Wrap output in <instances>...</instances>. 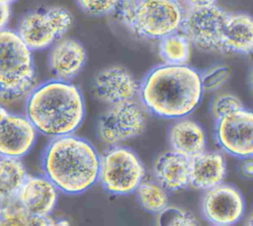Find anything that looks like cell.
Returning a JSON list of instances; mask_svg holds the SVG:
<instances>
[{
  "mask_svg": "<svg viewBox=\"0 0 253 226\" xmlns=\"http://www.w3.org/2000/svg\"><path fill=\"white\" fill-rule=\"evenodd\" d=\"M25 109L38 132L51 138L73 134L85 115L81 91L70 81L57 78L35 87L27 97Z\"/></svg>",
  "mask_w": 253,
  "mask_h": 226,
  "instance_id": "2",
  "label": "cell"
},
{
  "mask_svg": "<svg viewBox=\"0 0 253 226\" xmlns=\"http://www.w3.org/2000/svg\"><path fill=\"white\" fill-rule=\"evenodd\" d=\"M146 126L145 113L134 100L112 105L97 121V136L108 146H116L140 135Z\"/></svg>",
  "mask_w": 253,
  "mask_h": 226,
  "instance_id": "8",
  "label": "cell"
},
{
  "mask_svg": "<svg viewBox=\"0 0 253 226\" xmlns=\"http://www.w3.org/2000/svg\"><path fill=\"white\" fill-rule=\"evenodd\" d=\"M27 176L21 159L0 156V201L15 199Z\"/></svg>",
  "mask_w": 253,
  "mask_h": 226,
  "instance_id": "20",
  "label": "cell"
},
{
  "mask_svg": "<svg viewBox=\"0 0 253 226\" xmlns=\"http://www.w3.org/2000/svg\"><path fill=\"white\" fill-rule=\"evenodd\" d=\"M8 111L0 104V124L5 119V117L8 115Z\"/></svg>",
  "mask_w": 253,
  "mask_h": 226,
  "instance_id": "31",
  "label": "cell"
},
{
  "mask_svg": "<svg viewBox=\"0 0 253 226\" xmlns=\"http://www.w3.org/2000/svg\"><path fill=\"white\" fill-rule=\"evenodd\" d=\"M43 175L67 194H79L97 181L100 156L86 139L74 134L53 137L42 158Z\"/></svg>",
  "mask_w": 253,
  "mask_h": 226,
  "instance_id": "3",
  "label": "cell"
},
{
  "mask_svg": "<svg viewBox=\"0 0 253 226\" xmlns=\"http://www.w3.org/2000/svg\"><path fill=\"white\" fill-rule=\"evenodd\" d=\"M159 55L166 64H187L190 59L191 42L181 32H176L159 39Z\"/></svg>",
  "mask_w": 253,
  "mask_h": 226,
  "instance_id": "21",
  "label": "cell"
},
{
  "mask_svg": "<svg viewBox=\"0 0 253 226\" xmlns=\"http://www.w3.org/2000/svg\"><path fill=\"white\" fill-rule=\"evenodd\" d=\"M244 224H245V225L253 226V213H252V214H250V215L246 218V220H245Z\"/></svg>",
  "mask_w": 253,
  "mask_h": 226,
  "instance_id": "32",
  "label": "cell"
},
{
  "mask_svg": "<svg viewBox=\"0 0 253 226\" xmlns=\"http://www.w3.org/2000/svg\"><path fill=\"white\" fill-rule=\"evenodd\" d=\"M230 68L226 65H213L200 72L204 92H213L221 88L230 78Z\"/></svg>",
  "mask_w": 253,
  "mask_h": 226,
  "instance_id": "24",
  "label": "cell"
},
{
  "mask_svg": "<svg viewBox=\"0 0 253 226\" xmlns=\"http://www.w3.org/2000/svg\"><path fill=\"white\" fill-rule=\"evenodd\" d=\"M38 130L27 115L8 113L0 124V156L21 159L36 143Z\"/></svg>",
  "mask_w": 253,
  "mask_h": 226,
  "instance_id": "13",
  "label": "cell"
},
{
  "mask_svg": "<svg viewBox=\"0 0 253 226\" xmlns=\"http://www.w3.org/2000/svg\"><path fill=\"white\" fill-rule=\"evenodd\" d=\"M58 191L46 176L28 175L16 199L30 215L47 216L56 206Z\"/></svg>",
  "mask_w": 253,
  "mask_h": 226,
  "instance_id": "14",
  "label": "cell"
},
{
  "mask_svg": "<svg viewBox=\"0 0 253 226\" xmlns=\"http://www.w3.org/2000/svg\"><path fill=\"white\" fill-rule=\"evenodd\" d=\"M153 174L167 190L175 191L190 186V159L172 150L161 154L153 166Z\"/></svg>",
  "mask_w": 253,
  "mask_h": 226,
  "instance_id": "19",
  "label": "cell"
},
{
  "mask_svg": "<svg viewBox=\"0 0 253 226\" xmlns=\"http://www.w3.org/2000/svg\"><path fill=\"white\" fill-rule=\"evenodd\" d=\"M143 178V164L131 149L120 145L111 146L100 156L98 181L107 192L114 195L135 192Z\"/></svg>",
  "mask_w": 253,
  "mask_h": 226,
  "instance_id": "6",
  "label": "cell"
},
{
  "mask_svg": "<svg viewBox=\"0 0 253 226\" xmlns=\"http://www.w3.org/2000/svg\"><path fill=\"white\" fill-rule=\"evenodd\" d=\"M0 1L5 2V3H8V4H12V3H14V2L17 1V0H0Z\"/></svg>",
  "mask_w": 253,
  "mask_h": 226,
  "instance_id": "34",
  "label": "cell"
},
{
  "mask_svg": "<svg viewBox=\"0 0 253 226\" xmlns=\"http://www.w3.org/2000/svg\"><path fill=\"white\" fill-rule=\"evenodd\" d=\"M218 146L239 159L253 157V111L242 108L215 120Z\"/></svg>",
  "mask_w": 253,
  "mask_h": 226,
  "instance_id": "10",
  "label": "cell"
},
{
  "mask_svg": "<svg viewBox=\"0 0 253 226\" xmlns=\"http://www.w3.org/2000/svg\"><path fill=\"white\" fill-rule=\"evenodd\" d=\"M201 210L203 217L212 225H233L245 212V200L237 188L222 183L205 191Z\"/></svg>",
  "mask_w": 253,
  "mask_h": 226,
  "instance_id": "11",
  "label": "cell"
},
{
  "mask_svg": "<svg viewBox=\"0 0 253 226\" xmlns=\"http://www.w3.org/2000/svg\"><path fill=\"white\" fill-rule=\"evenodd\" d=\"M71 13L59 6L33 10L20 19L17 33L32 50L50 47L70 29Z\"/></svg>",
  "mask_w": 253,
  "mask_h": 226,
  "instance_id": "7",
  "label": "cell"
},
{
  "mask_svg": "<svg viewBox=\"0 0 253 226\" xmlns=\"http://www.w3.org/2000/svg\"><path fill=\"white\" fill-rule=\"evenodd\" d=\"M140 84L125 67L110 66L99 71L92 82L94 96L102 103L112 106L134 100Z\"/></svg>",
  "mask_w": 253,
  "mask_h": 226,
  "instance_id": "12",
  "label": "cell"
},
{
  "mask_svg": "<svg viewBox=\"0 0 253 226\" xmlns=\"http://www.w3.org/2000/svg\"><path fill=\"white\" fill-rule=\"evenodd\" d=\"M226 162L217 151H204L190 159V186L207 190L223 183Z\"/></svg>",
  "mask_w": 253,
  "mask_h": 226,
  "instance_id": "17",
  "label": "cell"
},
{
  "mask_svg": "<svg viewBox=\"0 0 253 226\" xmlns=\"http://www.w3.org/2000/svg\"><path fill=\"white\" fill-rule=\"evenodd\" d=\"M11 4L0 1V31L6 29L11 18Z\"/></svg>",
  "mask_w": 253,
  "mask_h": 226,
  "instance_id": "28",
  "label": "cell"
},
{
  "mask_svg": "<svg viewBox=\"0 0 253 226\" xmlns=\"http://www.w3.org/2000/svg\"><path fill=\"white\" fill-rule=\"evenodd\" d=\"M86 56L85 46L78 39L59 38L50 46L48 66L57 79L70 81L83 69Z\"/></svg>",
  "mask_w": 253,
  "mask_h": 226,
  "instance_id": "15",
  "label": "cell"
},
{
  "mask_svg": "<svg viewBox=\"0 0 253 226\" xmlns=\"http://www.w3.org/2000/svg\"><path fill=\"white\" fill-rule=\"evenodd\" d=\"M228 12L216 4L189 7L185 11L180 31L198 48L221 51V43Z\"/></svg>",
  "mask_w": 253,
  "mask_h": 226,
  "instance_id": "9",
  "label": "cell"
},
{
  "mask_svg": "<svg viewBox=\"0 0 253 226\" xmlns=\"http://www.w3.org/2000/svg\"><path fill=\"white\" fill-rule=\"evenodd\" d=\"M117 12L131 33L147 39L179 32L185 14L177 0H121Z\"/></svg>",
  "mask_w": 253,
  "mask_h": 226,
  "instance_id": "4",
  "label": "cell"
},
{
  "mask_svg": "<svg viewBox=\"0 0 253 226\" xmlns=\"http://www.w3.org/2000/svg\"><path fill=\"white\" fill-rule=\"evenodd\" d=\"M135 193L140 206L147 212L158 214L168 206L167 189L158 182L142 181Z\"/></svg>",
  "mask_w": 253,
  "mask_h": 226,
  "instance_id": "22",
  "label": "cell"
},
{
  "mask_svg": "<svg viewBox=\"0 0 253 226\" xmlns=\"http://www.w3.org/2000/svg\"><path fill=\"white\" fill-rule=\"evenodd\" d=\"M32 49L15 31H0V102L12 103L28 95L36 81Z\"/></svg>",
  "mask_w": 253,
  "mask_h": 226,
  "instance_id": "5",
  "label": "cell"
},
{
  "mask_svg": "<svg viewBox=\"0 0 253 226\" xmlns=\"http://www.w3.org/2000/svg\"><path fill=\"white\" fill-rule=\"evenodd\" d=\"M238 169L244 178L253 179V157L241 159V163Z\"/></svg>",
  "mask_w": 253,
  "mask_h": 226,
  "instance_id": "29",
  "label": "cell"
},
{
  "mask_svg": "<svg viewBox=\"0 0 253 226\" xmlns=\"http://www.w3.org/2000/svg\"><path fill=\"white\" fill-rule=\"evenodd\" d=\"M244 108L241 100L233 94L225 93L215 96L211 103V113L216 120L226 114Z\"/></svg>",
  "mask_w": 253,
  "mask_h": 226,
  "instance_id": "25",
  "label": "cell"
},
{
  "mask_svg": "<svg viewBox=\"0 0 253 226\" xmlns=\"http://www.w3.org/2000/svg\"><path fill=\"white\" fill-rule=\"evenodd\" d=\"M203 88L200 72L188 64H160L153 67L139 86L144 109L163 118H181L199 106Z\"/></svg>",
  "mask_w": 253,
  "mask_h": 226,
  "instance_id": "1",
  "label": "cell"
},
{
  "mask_svg": "<svg viewBox=\"0 0 253 226\" xmlns=\"http://www.w3.org/2000/svg\"><path fill=\"white\" fill-rule=\"evenodd\" d=\"M170 149L191 159L206 151L207 135L204 128L188 117L177 118L168 129Z\"/></svg>",
  "mask_w": 253,
  "mask_h": 226,
  "instance_id": "16",
  "label": "cell"
},
{
  "mask_svg": "<svg viewBox=\"0 0 253 226\" xmlns=\"http://www.w3.org/2000/svg\"><path fill=\"white\" fill-rule=\"evenodd\" d=\"M157 224L170 226H192L198 225L196 217L181 208L167 206L164 210L158 213Z\"/></svg>",
  "mask_w": 253,
  "mask_h": 226,
  "instance_id": "26",
  "label": "cell"
},
{
  "mask_svg": "<svg viewBox=\"0 0 253 226\" xmlns=\"http://www.w3.org/2000/svg\"><path fill=\"white\" fill-rule=\"evenodd\" d=\"M221 52L253 54V17L245 12H228Z\"/></svg>",
  "mask_w": 253,
  "mask_h": 226,
  "instance_id": "18",
  "label": "cell"
},
{
  "mask_svg": "<svg viewBox=\"0 0 253 226\" xmlns=\"http://www.w3.org/2000/svg\"><path fill=\"white\" fill-rule=\"evenodd\" d=\"M188 7H204L215 4L216 0H184Z\"/></svg>",
  "mask_w": 253,
  "mask_h": 226,
  "instance_id": "30",
  "label": "cell"
},
{
  "mask_svg": "<svg viewBox=\"0 0 253 226\" xmlns=\"http://www.w3.org/2000/svg\"><path fill=\"white\" fill-rule=\"evenodd\" d=\"M31 215L18 200L12 199L0 203V225H30Z\"/></svg>",
  "mask_w": 253,
  "mask_h": 226,
  "instance_id": "23",
  "label": "cell"
},
{
  "mask_svg": "<svg viewBox=\"0 0 253 226\" xmlns=\"http://www.w3.org/2000/svg\"><path fill=\"white\" fill-rule=\"evenodd\" d=\"M85 14L92 17H103L117 11L121 0H75Z\"/></svg>",
  "mask_w": 253,
  "mask_h": 226,
  "instance_id": "27",
  "label": "cell"
},
{
  "mask_svg": "<svg viewBox=\"0 0 253 226\" xmlns=\"http://www.w3.org/2000/svg\"><path fill=\"white\" fill-rule=\"evenodd\" d=\"M248 81H249V85L251 87V89L253 90V67L251 68L250 72H249V77H248Z\"/></svg>",
  "mask_w": 253,
  "mask_h": 226,
  "instance_id": "33",
  "label": "cell"
}]
</instances>
